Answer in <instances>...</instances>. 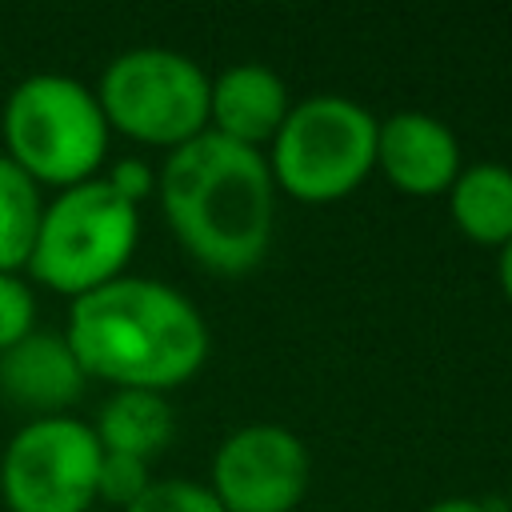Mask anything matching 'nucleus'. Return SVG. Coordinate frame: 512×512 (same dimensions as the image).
Listing matches in <instances>:
<instances>
[{"label":"nucleus","instance_id":"1","mask_svg":"<svg viewBox=\"0 0 512 512\" xmlns=\"http://www.w3.org/2000/svg\"><path fill=\"white\" fill-rule=\"evenodd\" d=\"M64 340L88 380L144 392H168L208 360V328L192 300L144 276L76 296Z\"/></svg>","mask_w":512,"mask_h":512},{"label":"nucleus","instance_id":"2","mask_svg":"<svg viewBox=\"0 0 512 512\" xmlns=\"http://www.w3.org/2000/svg\"><path fill=\"white\" fill-rule=\"evenodd\" d=\"M156 192L168 228L208 272L240 276L264 260L276 184L256 148L200 132L168 152Z\"/></svg>","mask_w":512,"mask_h":512},{"label":"nucleus","instance_id":"3","mask_svg":"<svg viewBox=\"0 0 512 512\" xmlns=\"http://www.w3.org/2000/svg\"><path fill=\"white\" fill-rule=\"evenodd\" d=\"M0 136L4 156L36 184L72 188L96 176L112 128L88 84L60 72H36L8 92Z\"/></svg>","mask_w":512,"mask_h":512},{"label":"nucleus","instance_id":"4","mask_svg":"<svg viewBox=\"0 0 512 512\" xmlns=\"http://www.w3.org/2000/svg\"><path fill=\"white\" fill-rule=\"evenodd\" d=\"M140 236V208L120 200L104 176L60 188L40 216L28 276L60 296H84L124 276Z\"/></svg>","mask_w":512,"mask_h":512},{"label":"nucleus","instance_id":"5","mask_svg":"<svg viewBox=\"0 0 512 512\" xmlns=\"http://www.w3.org/2000/svg\"><path fill=\"white\" fill-rule=\"evenodd\" d=\"M380 120L348 96H308L288 108L272 136L268 172L292 200H344L376 168Z\"/></svg>","mask_w":512,"mask_h":512},{"label":"nucleus","instance_id":"6","mask_svg":"<svg viewBox=\"0 0 512 512\" xmlns=\"http://www.w3.org/2000/svg\"><path fill=\"white\" fill-rule=\"evenodd\" d=\"M96 100L108 128L152 148L172 152L208 132V76L172 48L120 52L104 68Z\"/></svg>","mask_w":512,"mask_h":512},{"label":"nucleus","instance_id":"7","mask_svg":"<svg viewBox=\"0 0 512 512\" xmlns=\"http://www.w3.org/2000/svg\"><path fill=\"white\" fill-rule=\"evenodd\" d=\"M100 440L76 416H40L12 432L0 456L8 512H88L96 504Z\"/></svg>","mask_w":512,"mask_h":512},{"label":"nucleus","instance_id":"8","mask_svg":"<svg viewBox=\"0 0 512 512\" xmlns=\"http://www.w3.org/2000/svg\"><path fill=\"white\" fill-rule=\"evenodd\" d=\"M308 488V448L280 424H248L212 456V496L224 512H292Z\"/></svg>","mask_w":512,"mask_h":512},{"label":"nucleus","instance_id":"9","mask_svg":"<svg viewBox=\"0 0 512 512\" xmlns=\"http://www.w3.org/2000/svg\"><path fill=\"white\" fill-rule=\"evenodd\" d=\"M376 168L408 196H440L460 176V144L436 116L396 112L376 128Z\"/></svg>","mask_w":512,"mask_h":512},{"label":"nucleus","instance_id":"10","mask_svg":"<svg viewBox=\"0 0 512 512\" xmlns=\"http://www.w3.org/2000/svg\"><path fill=\"white\" fill-rule=\"evenodd\" d=\"M88 376L76 364L64 332H28L20 344L0 352V396L12 408L40 416H68Z\"/></svg>","mask_w":512,"mask_h":512},{"label":"nucleus","instance_id":"11","mask_svg":"<svg viewBox=\"0 0 512 512\" xmlns=\"http://www.w3.org/2000/svg\"><path fill=\"white\" fill-rule=\"evenodd\" d=\"M288 88L264 64H232L216 80H208V132L260 148L272 140L288 116Z\"/></svg>","mask_w":512,"mask_h":512},{"label":"nucleus","instance_id":"12","mask_svg":"<svg viewBox=\"0 0 512 512\" xmlns=\"http://www.w3.org/2000/svg\"><path fill=\"white\" fill-rule=\"evenodd\" d=\"M96 440L104 452H124L136 460H152L156 452L168 448L176 420L164 400V392H144V388H116L92 424Z\"/></svg>","mask_w":512,"mask_h":512},{"label":"nucleus","instance_id":"13","mask_svg":"<svg viewBox=\"0 0 512 512\" xmlns=\"http://www.w3.org/2000/svg\"><path fill=\"white\" fill-rule=\"evenodd\" d=\"M456 228L476 244L504 248L512 240V168L480 160L464 168L448 188Z\"/></svg>","mask_w":512,"mask_h":512},{"label":"nucleus","instance_id":"14","mask_svg":"<svg viewBox=\"0 0 512 512\" xmlns=\"http://www.w3.org/2000/svg\"><path fill=\"white\" fill-rule=\"evenodd\" d=\"M44 216L40 184L0 152V272H24Z\"/></svg>","mask_w":512,"mask_h":512},{"label":"nucleus","instance_id":"15","mask_svg":"<svg viewBox=\"0 0 512 512\" xmlns=\"http://www.w3.org/2000/svg\"><path fill=\"white\" fill-rule=\"evenodd\" d=\"M152 484L148 476V460L124 456V452H100V472H96V500L108 504H136L144 496V488Z\"/></svg>","mask_w":512,"mask_h":512},{"label":"nucleus","instance_id":"16","mask_svg":"<svg viewBox=\"0 0 512 512\" xmlns=\"http://www.w3.org/2000/svg\"><path fill=\"white\" fill-rule=\"evenodd\" d=\"M36 332V296L20 272H0V352Z\"/></svg>","mask_w":512,"mask_h":512},{"label":"nucleus","instance_id":"17","mask_svg":"<svg viewBox=\"0 0 512 512\" xmlns=\"http://www.w3.org/2000/svg\"><path fill=\"white\" fill-rule=\"evenodd\" d=\"M124 512H224L212 488L192 484V480H152L136 504Z\"/></svg>","mask_w":512,"mask_h":512},{"label":"nucleus","instance_id":"18","mask_svg":"<svg viewBox=\"0 0 512 512\" xmlns=\"http://www.w3.org/2000/svg\"><path fill=\"white\" fill-rule=\"evenodd\" d=\"M104 184H108L120 200H128L132 208H140V200H148V196L156 192V168H148L144 160L128 156V160H116V164L108 168Z\"/></svg>","mask_w":512,"mask_h":512},{"label":"nucleus","instance_id":"19","mask_svg":"<svg viewBox=\"0 0 512 512\" xmlns=\"http://www.w3.org/2000/svg\"><path fill=\"white\" fill-rule=\"evenodd\" d=\"M424 512H488L480 500H468V496H452V500H436L432 508H424Z\"/></svg>","mask_w":512,"mask_h":512},{"label":"nucleus","instance_id":"20","mask_svg":"<svg viewBox=\"0 0 512 512\" xmlns=\"http://www.w3.org/2000/svg\"><path fill=\"white\" fill-rule=\"evenodd\" d=\"M496 276H500V288H504V296L512 300V240L500 248V260H496Z\"/></svg>","mask_w":512,"mask_h":512}]
</instances>
